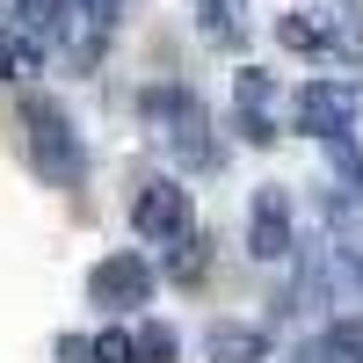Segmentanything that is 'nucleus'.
<instances>
[{
  "instance_id": "1",
  "label": "nucleus",
  "mask_w": 363,
  "mask_h": 363,
  "mask_svg": "<svg viewBox=\"0 0 363 363\" xmlns=\"http://www.w3.org/2000/svg\"><path fill=\"white\" fill-rule=\"evenodd\" d=\"M22 138H29V160H37V174L51 189H80L87 182V145L51 95H22Z\"/></svg>"
},
{
  "instance_id": "2",
  "label": "nucleus",
  "mask_w": 363,
  "mask_h": 363,
  "mask_svg": "<svg viewBox=\"0 0 363 363\" xmlns=\"http://www.w3.org/2000/svg\"><path fill=\"white\" fill-rule=\"evenodd\" d=\"M145 116L160 124V138H167L174 167H189V174L218 167V138H211V109H203V102L189 95V87H153V95H145Z\"/></svg>"
},
{
  "instance_id": "3",
  "label": "nucleus",
  "mask_w": 363,
  "mask_h": 363,
  "mask_svg": "<svg viewBox=\"0 0 363 363\" xmlns=\"http://www.w3.org/2000/svg\"><path fill=\"white\" fill-rule=\"evenodd\" d=\"M131 233L145 240V247H174V240H189L196 233V211H189V189L182 182H145L138 203H131Z\"/></svg>"
},
{
  "instance_id": "4",
  "label": "nucleus",
  "mask_w": 363,
  "mask_h": 363,
  "mask_svg": "<svg viewBox=\"0 0 363 363\" xmlns=\"http://www.w3.org/2000/svg\"><path fill=\"white\" fill-rule=\"evenodd\" d=\"M356 102H363V95H356L349 80H306L291 116H298V131H306V138L327 145V138H349V131H356Z\"/></svg>"
},
{
  "instance_id": "5",
  "label": "nucleus",
  "mask_w": 363,
  "mask_h": 363,
  "mask_svg": "<svg viewBox=\"0 0 363 363\" xmlns=\"http://www.w3.org/2000/svg\"><path fill=\"white\" fill-rule=\"evenodd\" d=\"M87 291H95V306H109V313H138V306H153V262L145 255H109V262H95Z\"/></svg>"
},
{
  "instance_id": "6",
  "label": "nucleus",
  "mask_w": 363,
  "mask_h": 363,
  "mask_svg": "<svg viewBox=\"0 0 363 363\" xmlns=\"http://www.w3.org/2000/svg\"><path fill=\"white\" fill-rule=\"evenodd\" d=\"M247 255L255 262H291L298 247H291V203H284V189H255V203H247Z\"/></svg>"
},
{
  "instance_id": "7",
  "label": "nucleus",
  "mask_w": 363,
  "mask_h": 363,
  "mask_svg": "<svg viewBox=\"0 0 363 363\" xmlns=\"http://www.w3.org/2000/svg\"><path fill=\"white\" fill-rule=\"evenodd\" d=\"M233 102H240V131H247L255 145L277 138V73L240 66V73H233Z\"/></svg>"
},
{
  "instance_id": "8",
  "label": "nucleus",
  "mask_w": 363,
  "mask_h": 363,
  "mask_svg": "<svg viewBox=\"0 0 363 363\" xmlns=\"http://www.w3.org/2000/svg\"><path fill=\"white\" fill-rule=\"evenodd\" d=\"M203 349H211V363H269V335L247 320H211Z\"/></svg>"
},
{
  "instance_id": "9",
  "label": "nucleus",
  "mask_w": 363,
  "mask_h": 363,
  "mask_svg": "<svg viewBox=\"0 0 363 363\" xmlns=\"http://www.w3.org/2000/svg\"><path fill=\"white\" fill-rule=\"evenodd\" d=\"M196 22H203V37L211 44H247V0H196Z\"/></svg>"
},
{
  "instance_id": "10",
  "label": "nucleus",
  "mask_w": 363,
  "mask_h": 363,
  "mask_svg": "<svg viewBox=\"0 0 363 363\" xmlns=\"http://www.w3.org/2000/svg\"><path fill=\"white\" fill-rule=\"evenodd\" d=\"M277 37H284L291 51H313V58H320V51H335V15H327V22H313V15H284Z\"/></svg>"
},
{
  "instance_id": "11",
  "label": "nucleus",
  "mask_w": 363,
  "mask_h": 363,
  "mask_svg": "<svg viewBox=\"0 0 363 363\" xmlns=\"http://www.w3.org/2000/svg\"><path fill=\"white\" fill-rule=\"evenodd\" d=\"M313 349H320V363H363V327L356 320H335Z\"/></svg>"
},
{
  "instance_id": "12",
  "label": "nucleus",
  "mask_w": 363,
  "mask_h": 363,
  "mask_svg": "<svg viewBox=\"0 0 363 363\" xmlns=\"http://www.w3.org/2000/svg\"><path fill=\"white\" fill-rule=\"evenodd\" d=\"M182 342H174V327H138L131 335V363H174Z\"/></svg>"
},
{
  "instance_id": "13",
  "label": "nucleus",
  "mask_w": 363,
  "mask_h": 363,
  "mask_svg": "<svg viewBox=\"0 0 363 363\" xmlns=\"http://www.w3.org/2000/svg\"><path fill=\"white\" fill-rule=\"evenodd\" d=\"M73 15H80L87 37H109V29L124 22V0H73Z\"/></svg>"
},
{
  "instance_id": "14",
  "label": "nucleus",
  "mask_w": 363,
  "mask_h": 363,
  "mask_svg": "<svg viewBox=\"0 0 363 363\" xmlns=\"http://www.w3.org/2000/svg\"><path fill=\"white\" fill-rule=\"evenodd\" d=\"M335 58H363V0H349L335 15Z\"/></svg>"
},
{
  "instance_id": "15",
  "label": "nucleus",
  "mask_w": 363,
  "mask_h": 363,
  "mask_svg": "<svg viewBox=\"0 0 363 363\" xmlns=\"http://www.w3.org/2000/svg\"><path fill=\"white\" fill-rule=\"evenodd\" d=\"M167 277H174V284H196V277H203V240H196V233L167 247Z\"/></svg>"
},
{
  "instance_id": "16",
  "label": "nucleus",
  "mask_w": 363,
  "mask_h": 363,
  "mask_svg": "<svg viewBox=\"0 0 363 363\" xmlns=\"http://www.w3.org/2000/svg\"><path fill=\"white\" fill-rule=\"evenodd\" d=\"M87 363H131V335L124 327H102V335L87 342Z\"/></svg>"
},
{
  "instance_id": "17",
  "label": "nucleus",
  "mask_w": 363,
  "mask_h": 363,
  "mask_svg": "<svg viewBox=\"0 0 363 363\" xmlns=\"http://www.w3.org/2000/svg\"><path fill=\"white\" fill-rule=\"evenodd\" d=\"M22 66H37V44H15V37H0V80H15Z\"/></svg>"
},
{
  "instance_id": "18",
  "label": "nucleus",
  "mask_w": 363,
  "mask_h": 363,
  "mask_svg": "<svg viewBox=\"0 0 363 363\" xmlns=\"http://www.w3.org/2000/svg\"><path fill=\"white\" fill-rule=\"evenodd\" d=\"M58 356H66V363H87V335H66V342H58Z\"/></svg>"
},
{
  "instance_id": "19",
  "label": "nucleus",
  "mask_w": 363,
  "mask_h": 363,
  "mask_svg": "<svg viewBox=\"0 0 363 363\" xmlns=\"http://www.w3.org/2000/svg\"><path fill=\"white\" fill-rule=\"evenodd\" d=\"M356 284H363V255H356Z\"/></svg>"
}]
</instances>
